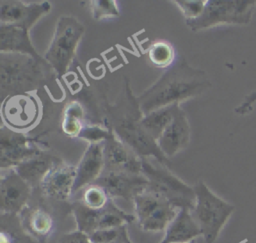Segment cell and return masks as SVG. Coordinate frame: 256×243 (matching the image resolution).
<instances>
[{"label":"cell","instance_id":"cell-23","mask_svg":"<svg viewBox=\"0 0 256 243\" xmlns=\"http://www.w3.org/2000/svg\"><path fill=\"white\" fill-rule=\"evenodd\" d=\"M71 211L77 225V230L83 231L88 235L98 230L101 209H91L81 201H75L71 205Z\"/></svg>","mask_w":256,"mask_h":243},{"label":"cell","instance_id":"cell-15","mask_svg":"<svg viewBox=\"0 0 256 243\" xmlns=\"http://www.w3.org/2000/svg\"><path fill=\"white\" fill-rule=\"evenodd\" d=\"M51 10L50 2L23 3L21 1H0V24H19L29 29Z\"/></svg>","mask_w":256,"mask_h":243},{"label":"cell","instance_id":"cell-2","mask_svg":"<svg viewBox=\"0 0 256 243\" xmlns=\"http://www.w3.org/2000/svg\"><path fill=\"white\" fill-rule=\"evenodd\" d=\"M125 80L124 93L120 100L114 105H107L105 108V127L141 158H154L169 166V158L162 153L156 140L142 127L141 119L144 114L140 110L137 97L132 93L129 80L127 78Z\"/></svg>","mask_w":256,"mask_h":243},{"label":"cell","instance_id":"cell-14","mask_svg":"<svg viewBox=\"0 0 256 243\" xmlns=\"http://www.w3.org/2000/svg\"><path fill=\"white\" fill-rule=\"evenodd\" d=\"M75 178L76 166L62 160L46 174L39 188L44 196L65 201L72 196Z\"/></svg>","mask_w":256,"mask_h":243},{"label":"cell","instance_id":"cell-17","mask_svg":"<svg viewBox=\"0 0 256 243\" xmlns=\"http://www.w3.org/2000/svg\"><path fill=\"white\" fill-rule=\"evenodd\" d=\"M104 171L103 143L89 144L76 166L72 195L97 180Z\"/></svg>","mask_w":256,"mask_h":243},{"label":"cell","instance_id":"cell-35","mask_svg":"<svg viewBox=\"0 0 256 243\" xmlns=\"http://www.w3.org/2000/svg\"><path fill=\"white\" fill-rule=\"evenodd\" d=\"M114 243H121V242H114Z\"/></svg>","mask_w":256,"mask_h":243},{"label":"cell","instance_id":"cell-18","mask_svg":"<svg viewBox=\"0 0 256 243\" xmlns=\"http://www.w3.org/2000/svg\"><path fill=\"white\" fill-rule=\"evenodd\" d=\"M29 28L19 24H0V53H21L30 55L39 62L46 61L34 48Z\"/></svg>","mask_w":256,"mask_h":243},{"label":"cell","instance_id":"cell-22","mask_svg":"<svg viewBox=\"0 0 256 243\" xmlns=\"http://www.w3.org/2000/svg\"><path fill=\"white\" fill-rule=\"evenodd\" d=\"M179 109L180 104H172L154 110L143 116L141 119V125L152 138L157 140Z\"/></svg>","mask_w":256,"mask_h":243},{"label":"cell","instance_id":"cell-24","mask_svg":"<svg viewBox=\"0 0 256 243\" xmlns=\"http://www.w3.org/2000/svg\"><path fill=\"white\" fill-rule=\"evenodd\" d=\"M83 118L84 108L80 102L73 100L67 103L64 108L61 123L63 132L70 137H77L84 126L82 122Z\"/></svg>","mask_w":256,"mask_h":243},{"label":"cell","instance_id":"cell-34","mask_svg":"<svg viewBox=\"0 0 256 243\" xmlns=\"http://www.w3.org/2000/svg\"><path fill=\"white\" fill-rule=\"evenodd\" d=\"M186 243H196V241L192 240V241H189V242H186Z\"/></svg>","mask_w":256,"mask_h":243},{"label":"cell","instance_id":"cell-29","mask_svg":"<svg viewBox=\"0 0 256 243\" xmlns=\"http://www.w3.org/2000/svg\"><path fill=\"white\" fill-rule=\"evenodd\" d=\"M112 131L99 125H84L77 138L85 139L89 144L103 143Z\"/></svg>","mask_w":256,"mask_h":243},{"label":"cell","instance_id":"cell-20","mask_svg":"<svg viewBox=\"0 0 256 243\" xmlns=\"http://www.w3.org/2000/svg\"><path fill=\"white\" fill-rule=\"evenodd\" d=\"M201 235V230L195 221L192 211L180 208L175 218L165 230L164 237L159 243H186Z\"/></svg>","mask_w":256,"mask_h":243},{"label":"cell","instance_id":"cell-27","mask_svg":"<svg viewBox=\"0 0 256 243\" xmlns=\"http://www.w3.org/2000/svg\"><path fill=\"white\" fill-rule=\"evenodd\" d=\"M110 199L111 198L102 187L96 184H90L84 188L80 201L91 209L99 210L104 208Z\"/></svg>","mask_w":256,"mask_h":243},{"label":"cell","instance_id":"cell-26","mask_svg":"<svg viewBox=\"0 0 256 243\" xmlns=\"http://www.w3.org/2000/svg\"><path fill=\"white\" fill-rule=\"evenodd\" d=\"M89 238L92 243H133L128 236L126 225L118 228L96 230L89 234Z\"/></svg>","mask_w":256,"mask_h":243},{"label":"cell","instance_id":"cell-3","mask_svg":"<svg viewBox=\"0 0 256 243\" xmlns=\"http://www.w3.org/2000/svg\"><path fill=\"white\" fill-rule=\"evenodd\" d=\"M43 62L21 53H0V91L2 98L36 90L44 81Z\"/></svg>","mask_w":256,"mask_h":243},{"label":"cell","instance_id":"cell-25","mask_svg":"<svg viewBox=\"0 0 256 243\" xmlns=\"http://www.w3.org/2000/svg\"><path fill=\"white\" fill-rule=\"evenodd\" d=\"M148 58L156 67H170L175 60V51L169 42L158 40L150 45L148 49Z\"/></svg>","mask_w":256,"mask_h":243},{"label":"cell","instance_id":"cell-8","mask_svg":"<svg viewBox=\"0 0 256 243\" xmlns=\"http://www.w3.org/2000/svg\"><path fill=\"white\" fill-rule=\"evenodd\" d=\"M136 222L143 231L166 230L179 209L160 194L145 190L133 199Z\"/></svg>","mask_w":256,"mask_h":243},{"label":"cell","instance_id":"cell-32","mask_svg":"<svg viewBox=\"0 0 256 243\" xmlns=\"http://www.w3.org/2000/svg\"><path fill=\"white\" fill-rule=\"evenodd\" d=\"M255 102H256V92L251 93L248 96H246L244 101L235 109V112L238 113V114H241V115L246 114V113H248L251 110L252 105Z\"/></svg>","mask_w":256,"mask_h":243},{"label":"cell","instance_id":"cell-11","mask_svg":"<svg viewBox=\"0 0 256 243\" xmlns=\"http://www.w3.org/2000/svg\"><path fill=\"white\" fill-rule=\"evenodd\" d=\"M104 171L142 174V158L113 132L103 142Z\"/></svg>","mask_w":256,"mask_h":243},{"label":"cell","instance_id":"cell-30","mask_svg":"<svg viewBox=\"0 0 256 243\" xmlns=\"http://www.w3.org/2000/svg\"><path fill=\"white\" fill-rule=\"evenodd\" d=\"M179 9L182 11L185 20H191L199 17L205 7L206 1L204 0H174Z\"/></svg>","mask_w":256,"mask_h":243},{"label":"cell","instance_id":"cell-10","mask_svg":"<svg viewBox=\"0 0 256 243\" xmlns=\"http://www.w3.org/2000/svg\"><path fill=\"white\" fill-rule=\"evenodd\" d=\"M44 149L36 145L34 139L2 125L0 129V167L1 170L15 168L22 162L38 155Z\"/></svg>","mask_w":256,"mask_h":243},{"label":"cell","instance_id":"cell-9","mask_svg":"<svg viewBox=\"0 0 256 243\" xmlns=\"http://www.w3.org/2000/svg\"><path fill=\"white\" fill-rule=\"evenodd\" d=\"M40 104L31 93L14 94L4 98L2 120L12 130L23 132L35 125L40 116Z\"/></svg>","mask_w":256,"mask_h":243},{"label":"cell","instance_id":"cell-5","mask_svg":"<svg viewBox=\"0 0 256 243\" xmlns=\"http://www.w3.org/2000/svg\"><path fill=\"white\" fill-rule=\"evenodd\" d=\"M84 32L85 27L77 18L67 15L58 18L44 55V60L58 77H63L69 70Z\"/></svg>","mask_w":256,"mask_h":243},{"label":"cell","instance_id":"cell-19","mask_svg":"<svg viewBox=\"0 0 256 243\" xmlns=\"http://www.w3.org/2000/svg\"><path fill=\"white\" fill-rule=\"evenodd\" d=\"M20 215V224L24 233L38 242L45 241L54 231V219L43 208L26 206Z\"/></svg>","mask_w":256,"mask_h":243},{"label":"cell","instance_id":"cell-33","mask_svg":"<svg viewBox=\"0 0 256 243\" xmlns=\"http://www.w3.org/2000/svg\"><path fill=\"white\" fill-rule=\"evenodd\" d=\"M0 243H12V240H11L9 234H7L3 230L0 233Z\"/></svg>","mask_w":256,"mask_h":243},{"label":"cell","instance_id":"cell-4","mask_svg":"<svg viewBox=\"0 0 256 243\" xmlns=\"http://www.w3.org/2000/svg\"><path fill=\"white\" fill-rule=\"evenodd\" d=\"M193 187L196 203L192 215L200 227L204 241L214 243L234 212L235 206L216 195L202 180Z\"/></svg>","mask_w":256,"mask_h":243},{"label":"cell","instance_id":"cell-1","mask_svg":"<svg viewBox=\"0 0 256 243\" xmlns=\"http://www.w3.org/2000/svg\"><path fill=\"white\" fill-rule=\"evenodd\" d=\"M211 86L205 71L191 66L185 58L175 61L149 88L137 97L144 115L202 94Z\"/></svg>","mask_w":256,"mask_h":243},{"label":"cell","instance_id":"cell-12","mask_svg":"<svg viewBox=\"0 0 256 243\" xmlns=\"http://www.w3.org/2000/svg\"><path fill=\"white\" fill-rule=\"evenodd\" d=\"M6 170L0 179V210L2 214L20 213L26 207L32 187L14 168Z\"/></svg>","mask_w":256,"mask_h":243},{"label":"cell","instance_id":"cell-28","mask_svg":"<svg viewBox=\"0 0 256 243\" xmlns=\"http://www.w3.org/2000/svg\"><path fill=\"white\" fill-rule=\"evenodd\" d=\"M89 8L95 20L120 16V10L115 0H92L89 1Z\"/></svg>","mask_w":256,"mask_h":243},{"label":"cell","instance_id":"cell-31","mask_svg":"<svg viewBox=\"0 0 256 243\" xmlns=\"http://www.w3.org/2000/svg\"><path fill=\"white\" fill-rule=\"evenodd\" d=\"M58 243H92V242L87 233L76 229L75 231L62 234L58 239Z\"/></svg>","mask_w":256,"mask_h":243},{"label":"cell","instance_id":"cell-16","mask_svg":"<svg viewBox=\"0 0 256 243\" xmlns=\"http://www.w3.org/2000/svg\"><path fill=\"white\" fill-rule=\"evenodd\" d=\"M189 141L190 125L185 111L180 108L156 142L162 153L170 158L184 149Z\"/></svg>","mask_w":256,"mask_h":243},{"label":"cell","instance_id":"cell-21","mask_svg":"<svg viewBox=\"0 0 256 243\" xmlns=\"http://www.w3.org/2000/svg\"><path fill=\"white\" fill-rule=\"evenodd\" d=\"M62 159L47 150H43L38 155L22 162L14 169L33 188L40 186L46 174Z\"/></svg>","mask_w":256,"mask_h":243},{"label":"cell","instance_id":"cell-6","mask_svg":"<svg viewBox=\"0 0 256 243\" xmlns=\"http://www.w3.org/2000/svg\"><path fill=\"white\" fill-rule=\"evenodd\" d=\"M142 174L148 179L146 190L168 199L176 208H188L191 211L196 203L194 187L189 186L174 175L166 165L154 158H142Z\"/></svg>","mask_w":256,"mask_h":243},{"label":"cell","instance_id":"cell-7","mask_svg":"<svg viewBox=\"0 0 256 243\" xmlns=\"http://www.w3.org/2000/svg\"><path fill=\"white\" fill-rule=\"evenodd\" d=\"M255 7V0H208L199 17L185 22L192 31L221 24H247L251 21Z\"/></svg>","mask_w":256,"mask_h":243},{"label":"cell","instance_id":"cell-13","mask_svg":"<svg viewBox=\"0 0 256 243\" xmlns=\"http://www.w3.org/2000/svg\"><path fill=\"white\" fill-rule=\"evenodd\" d=\"M92 184L102 187L111 199L122 198L132 201L136 195L148 187V179L143 174L103 172Z\"/></svg>","mask_w":256,"mask_h":243}]
</instances>
